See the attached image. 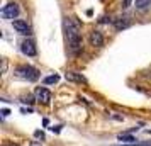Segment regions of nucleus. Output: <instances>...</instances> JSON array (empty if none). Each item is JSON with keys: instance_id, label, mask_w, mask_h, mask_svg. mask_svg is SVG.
<instances>
[{"instance_id": "f257e3e1", "label": "nucleus", "mask_w": 151, "mask_h": 146, "mask_svg": "<svg viewBox=\"0 0 151 146\" xmlns=\"http://www.w3.org/2000/svg\"><path fill=\"white\" fill-rule=\"evenodd\" d=\"M63 29H65V36H66V41H68L70 51L73 55H78L82 51L83 44H82V34H80V22L76 21L75 17H65L63 21Z\"/></svg>"}, {"instance_id": "f03ea898", "label": "nucleus", "mask_w": 151, "mask_h": 146, "mask_svg": "<svg viewBox=\"0 0 151 146\" xmlns=\"http://www.w3.org/2000/svg\"><path fill=\"white\" fill-rule=\"evenodd\" d=\"M15 73H17V77L24 78V80H27V82H36L37 78L41 77L39 70H36L34 66H31V65H21V66H17V68H15Z\"/></svg>"}, {"instance_id": "7ed1b4c3", "label": "nucleus", "mask_w": 151, "mask_h": 146, "mask_svg": "<svg viewBox=\"0 0 151 146\" xmlns=\"http://www.w3.org/2000/svg\"><path fill=\"white\" fill-rule=\"evenodd\" d=\"M0 14L7 21H14V19H17V15L21 14V9H19V5L15 2H10V4H7L5 7L0 10Z\"/></svg>"}, {"instance_id": "20e7f679", "label": "nucleus", "mask_w": 151, "mask_h": 146, "mask_svg": "<svg viewBox=\"0 0 151 146\" xmlns=\"http://www.w3.org/2000/svg\"><path fill=\"white\" fill-rule=\"evenodd\" d=\"M34 100L41 102V104H49V100H51V92H49L48 88H44V87H36Z\"/></svg>"}, {"instance_id": "39448f33", "label": "nucleus", "mask_w": 151, "mask_h": 146, "mask_svg": "<svg viewBox=\"0 0 151 146\" xmlns=\"http://www.w3.org/2000/svg\"><path fill=\"white\" fill-rule=\"evenodd\" d=\"M88 42L90 46H93V48H102L105 39H104V36L100 31H90L88 32Z\"/></svg>"}, {"instance_id": "423d86ee", "label": "nucleus", "mask_w": 151, "mask_h": 146, "mask_svg": "<svg viewBox=\"0 0 151 146\" xmlns=\"http://www.w3.org/2000/svg\"><path fill=\"white\" fill-rule=\"evenodd\" d=\"M12 27L22 36H29L31 34V26H29L26 21H22V19H15V21H12Z\"/></svg>"}, {"instance_id": "0eeeda50", "label": "nucleus", "mask_w": 151, "mask_h": 146, "mask_svg": "<svg viewBox=\"0 0 151 146\" xmlns=\"http://www.w3.org/2000/svg\"><path fill=\"white\" fill-rule=\"evenodd\" d=\"M21 51L26 56H36V55H37L36 44H34V41H31V39H26V41L21 42Z\"/></svg>"}, {"instance_id": "6e6552de", "label": "nucleus", "mask_w": 151, "mask_h": 146, "mask_svg": "<svg viewBox=\"0 0 151 146\" xmlns=\"http://www.w3.org/2000/svg\"><path fill=\"white\" fill-rule=\"evenodd\" d=\"M65 78L68 80V82H75V83H87V78L83 77L82 73H76V71H68Z\"/></svg>"}, {"instance_id": "1a4fd4ad", "label": "nucleus", "mask_w": 151, "mask_h": 146, "mask_svg": "<svg viewBox=\"0 0 151 146\" xmlns=\"http://www.w3.org/2000/svg\"><path fill=\"white\" fill-rule=\"evenodd\" d=\"M131 26V21L129 17H119V19H116L114 21V27L117 29V31H121V29H126Z\"/></svg>"}, {"instance_id": "9d476101", "label": "nucleus", "mask_w": 151, "mask_h": 146, "mask_svg": "<svg viewBox=\"0 0 151 146\" xmlns=\"http://www.w3.org/2000/svg\"><path fill=\"white\" fill-rule=\"evenodd\" d=\"M117 139H119V141H127V143H134V141H136L134 136H131L129 132H122V134H119Z\"/></svg>"}, {"instance_id": "9b49d317", "label": "nucleus", "mask_w": 151, "mask_h": 146, "mask_svg": "<svg viewBox=\"0 0 151 146\" xmlns=\"http://www.w3.org/2000/svg\"><path fill=\"white\" fill-rule=\"evenodd\" d=\"M151 4V0H136V9L137 10H144V9H148Z\"/></svg>"}, {"instance_id": "f8f14e48", "label": "nucleus", "mask_w": 151, "mask_h": 146, "mask_svg": "<svg viewBox=\"0 0 151 146\" xmlns=\"http://www.w3.org/2000/svg\"><path fill=\"white\" fill-rule=\"evenodd\" d=\"M58 80H60L58 75H51V77H46L42 82H44L46 85H53V83H58Z\"/></svg>"}, {"instance_id": "ddd939ff", "label": "nucleus", "mask_w": 151, "mask_h": 146, "mask_svg": "<svg viewBox=\"0 0 151 146\" xmlns=\"http://www.w3.org/2000/svg\"><path fill=\"white\" fill-rule=\"evenodd\" d=\"M119 146H151V141H134V143H129V145H119Z\"/></svg>"}, {"instance_id": "4468645a", "label": "nucleus", "mask_w": 151, "mask_h": 146, "mask_svg": "<svg viewBox=\"0 0 151 146\" xmlns=\"http://www.w3.org/2000/svg\"><path fill=\"white\" fill-rule=\"evenodd\" d=\"M131 4H132V0H122V9L131 7Z\"/></svg>"}, {"instance_id": "2eb2a0df", "label": "nucleus", "mask_w": 151, "mask_h": 146, "mask_svg": "<svg viewBox=\"0 0 151 146\" xmlns=\"http://www.w3.org/2000/svg\"><path fill=\"white\" fill-rule=\"evenodd\" d=\"M34 136H36V138L44 139V132H42V131H36V132H34Z\"/></svg>"}, {"instance_id": "dca6fc26", "label": "nucleus", "mask_w": 151, "mask_h": 146, "mask_svg": "<svg viewBox=\"0 0 151 146\" xmlns=\"http://www.w3.org/2000/svg\"><path fill=\"white\" fill-rule=\"evenodd\" d=\"M110 117H112V119H116V121H122V116H117V114H110Z\"/></svg>"}, {"instance_id": "f3484780", "label": "nucleus", "mask_w": 151, "mask_h": 146, "mask_svg": "<svg viewBox=\"0 0 151 146\" xmlns=\"http://www.w3.org/2000/svg\"><path fill=\"white\" fill-rule=\"evenodd\" d=\"M9 114H10V112H9L7 109H4V111H2V116H4V117H7Z\"/></svg>"}, {"instance_id": "a211bd4d", "label": "nucleus", "mask_w": 151, "mask_h": 146, "mask_svg": "<svg viewBox=\"0 0 151 146\" xmlns=\"http://www.w3.org/2000/svg\"><path fill=\"white\" fill-rule=\"evenodd\" d=\"M29 146H41V145H39L37 141H31V143H29Z\"/></svg>"}, {"instance_id": "6ab92c4d", "label": "nucleus", "mask_w": 151, "mask_h": 146, "mask_svg": "<svg viewBox=\"0 0 151 146\" xmlns=\"http://www.w3.org/2000/svg\"><path fill=\"white\" fill-rule=\"evenodd\" d=\"M4 146H19V145H15V143H5Z\"/></svg>"}]
</instances>
